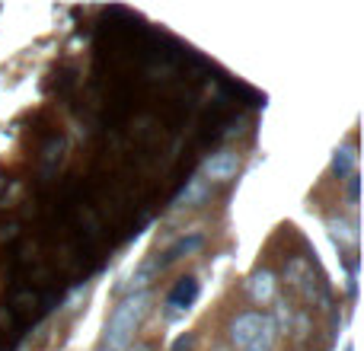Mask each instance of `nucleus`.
<instances>
[{
	"label": "nucleus",
	"mask_w": 364,
	"mask_h": 351,
	"mask_svg": "<svg viewBox=\"0 0 364 351\" xmlns=\"http://www.w3.org/2000/svg\"><path fill=\"white\" fill-rule=\"evenodd\" d=\"M147 303H151V294H147V291L128 294L125 301L112 310V316H109L100 351H128L132 348L134 333H138L141 320H144V313H147Z\"/></svg>",
	"instance_id": "nucleus-1"
},
{
	"label": "nucleus",
	"mask_w": 364,
	"mask_h": 351,
	"mask_svg": "<svg viewBox=\"0 0 364 351\" xmlns=\"http://www.w3.org/2000/svg\"><path fill=\"white\" fill-rule=\"evenodd\" d=\"M269 323V316L259 313V310H250V313H240L237 320H233L230 326V342L237 345L240 351H246L252 345V339H256L259 333H262V326Z\"/></svg>",
	"instance_id": "nucleus-2"
},
{
	"label": "nucleus",
	"mask_w": 364,
	"mask_h": 351,
	"mask_svg": "<svg viewBox=\"0 0 364 351\" xmlns=\"http://www.w3.org/2000/svg\"><path fill=\"white\" fill-rule=\"evenodd\" d=\"M240 173V153L233 151H218L211 160L205 163V176L201 179H211V182H230L233 176Z\"/></svg>",
	"instance_id": "nucleus-3"
},
{
	"label": "nucleus",
	"mask_w": 364,
	"mask_h": 351,
	"mask_svg": "<svg viewBox=\"0 0 364 351\" xmlns=\"http://www.w3.org/2000/svg\"><path fill=\"white\" fill-rule=\"evenodd\" d=\"M275 291H278V281H275V275H272L269 269H262V271H252V278H250V297L256 303H272L275 301Z\"/></svg>",
	"instance_id": "nucleus-4"
},
{
	"label": "nucleus",
	"mask_w": 364,
	"mask_h": 351,
	"mask_svg": "<svg viewBox=\"0 0 364 351\" xmlns=\"http://www.w3.org/2000/svg\"><path fill=\"white\" fill-rule=\"evenodd\" d=\"M195 301H198V281H195V278H179L176 288H173L170 297H166V307H173V310H188Z\"/></svg>",
	"instance_id": "nucleus-5"
},
{
	"label": "nucleus",
	"mask_w": 364,
	"mask_h": 351,
	"mask_svg": "<svg viewBox=\"0 0 364 351\" xmlns=\"http://www.w3.org/2000/svg\"><path fill=\"white\" fill-rule=\"evenodd\" d=\"M288 281H291V288L304 291V297H314V275H310L304 259H294V262L288 265Z\"/></svg>",
	"instance_id": "nucleus-6"
},
{
	"label": "nucleus",
	"mask_w": 364,
	"mask_h": 351,
	"mask_svg": "<svg viewBox=\"0 0 364 351\" xmlns=\"http://www.w3.org/2000/svg\"><path fill=\"white\" fill-rule=\"evenodd\" d=\"M201 243H205V239H201L198 233H195V237H182L176 246H170V249L164 252V259H157L160 269H164V265H170V262H176V259H182V256H188V252L201 249Z\"/></svg>",
	"instance_id": "nucleus-7"
},
{
	"label": "nucleus",
	"mask_w": 364,
	"mask_h": 351,
	"mask_svg": "<svg viewBox=\"0 0 364 351\" xmlns=\"http://www.w3.org/2000/svg\"><path fill=\"white\" fill-rule=\"evenodd\" d=\"M355 166H358V153H355V147H342V151H336L333 157V170L336 176H355Z\"/></svg>",
	"instance_id": "nucleus-8"
},
{
	"label": "nucleus",
	"mask_w": 364,
	"mask_h": 351,
	"mask_svg": "<svg viewBox=\"0 0 364 351\" xmlns=\"http://www.w3.org/2000/svg\"><path fill=\"white\" fill-rule=\"evenodd\" d=\"M157 271H160V262H157V259H147V262L141 265L138 271H134V281H132V294H134V291H138V294H141V291H144L147 284H151V278L157 275Z\"/></svg>",
	"instance_id": "nucleus-9"
},
{
	"label": "nucleus",
	"mask_w": 364,
	"mask_h": 351,
	"mask_svg": "<svg viewBox=\"0 0 364 351\" xmlns=\"http://www.w3.org/2000/svg\"><path fill=\"white\" fill-rule=\"evenodd\" d=\"M275 335H278V329H275V323H265L262 326V333L252 339V345L246 348V351H272V345H275Z\"/></svg>",
	"instance_id": "nucleus-10"
},
{
	"label": "nucleus",
	"mask_w": 364,
	"mask_h": 351,
	"mask_svg": "<svg viewBox=\"0 0 364 351\" xmlns=\"http://www.w3.org/2000/svg\"><path fill=\"white\" fill-rule=\"evenodd\" d=\"M205 192H208L205 179H201V176H195V179L188 182L186 192L179 195V205H192V201H201V198H205Z\"/></svg>",
	"instance_id": "nucleus-11"
},
{
	"label": "nucleus",
	"mask_w": 364,
	"mask_h": 351,
	"mask_svg": "<svg viewBox=\"0 0 364 351\" xmlns=\"http://www.w3.org/2000/svg\"><path fill=\"white\" fill-rule=\"evenodd\" d=\"M329 227H333L336 243H339V239H346V243H355V239H358L355 227H352V224H346V220H329Z\"/></svg>",
	"instance_id": "nucleus-12"
},
{
	"label": "nucleus",
	"mask_w": 364,
	"mask_h": 351,
	"mask_svg": "<svg viewBox=\"0 0 364 351\" xmlns=\"http://www.w3.org/2000/svg\"><path fill=\"white\" fill-rule=\"evenodd\" d=\"M358 192H361V179L358 176H348V201H358Z\"/></svg>",
	"instance_id": "nucleus-13"
},
{
	"label": "nucleus",
	"mask_w": 364,
	"mask_h": 351,
	"mask_svg": "<svg viewBox=\"0 0 364 351\" xmlns=\"http://www.w3.org/2000/svg\"><path fill=\"white\" fill-rule=\"evenodd\" d=\"M275 313H278V323H282V329L288 333V326H291V313H288V303H278L275 307Z\"/></svg>",
	"instance_id": "nucleus-14"
},
{
	"label": "nucleus",
	"mask_w": 364,
	"mask_h": 351,
	"mask_svg": "<svg viewBox=\"0 0 364 351\" xmlns=\"http://www.w3.org/2000/svg\"><path fill=\"white\" fill-rule=\"evenodd\" d=\"M192 348V335H179L176 345H173V351H188Z\"/></svg>",
	"instance_id": "nucleus-15"
},
{
	"label": "nucleus",
	"mask_w": 364,
	"mask_h": 351,
	"mask_svg": "<svg viewBox=\"0 0 364 351\" xmlns=\"http://www.w3.org/2000/svg\"><path fill=\"white\" fill-rule=\"evenodd\" d=\"M134 351H151V345H138V348H134Z\"/></svg>",
	"instance_id": "nucleus-16"
},
{
	"label": "nucleus",
	"mask_w": 364,
	"mask_h": 351,
	"mask_svg": "<svg viewBox=\"0 0 364 351\" xmlns=\"http://www.w3.org/2000/svg\"><path fill=\"white\" fill-rule=\"evenodd\" d=\"M346 351H355V348H352V345H348V348H346Z\"/></svg>",
	"instance_id": "nucleus-17"
}]
</instances>
